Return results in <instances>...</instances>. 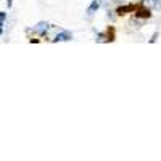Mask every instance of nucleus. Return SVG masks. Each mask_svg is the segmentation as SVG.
<instances>
[{
    "instance_id": "obj_1",
    "label": "nucleus",
    "mask_w": 161,
    "mask_h": 161,
    "mask_svg": "<svg viewBox=\"0 0 161 161\" xmlns=\"http://www.w3.org/2000/svg\"><path fill=\"white\" fill-rule=\"evenodd\" d=\"M73 39V34L69 31H61L57 34V37L53 39V42H68V40Z\"/></svg>"
},
{
    "instance_id": "obj_2",
    "label": "nucleus",
    "mask_w": 161,
    "mask_h": 161,
    "mask_svg": "<svg viewBox=\"0 0 161 161\" xmlns=\"http://www.w3.org/2000/svg\"><path fill=\"white\" fill-rule=\"evenodd\" d=\"M100 8V0H93V2H92V5L89 7V10H87V15L89 16H92L93 15V13H95L97 10Z\"/></svg>"
},
{
    "instance_id": "obj_3",
    "label": "nucleus",
    "mask_w": 161,
    "mask_h": 161,
    "mask_svg": "<svg viewBox=\"0 0 161 161\" xmlns=\"http://www.w3.org/2000/svg\"><path fill=\"white\" fill-rule=\"evenodd\" d=\"M47 29H48V24H47V23H39V24L36 26V31H37L40 36H45V34H47Z\"/></svg>"
},
{
    "instance_id": "obj_5",
    "label": "nucleus",
    "mask_w": 161,
    "mask_h": 161,
    "mask_svg": "<svg viewBox=\"0 0 161 161\" xmlns=\"http://www.w3.org/2000/svg\"><path fill=\"white\" fill-rule=\"evenodd\" d=\"M156 36H158V34H153V37H152V40H150V42H152V44H153V42H155V40H156Z\"/></svg>"
},
{
    "instance_id": "obj_4",
    "label": "nucleus",
    "mask_w": 161,
    "mask_h": 161,
    "mask_svg": "<svg viewBox=\"0 0 161 161\" xmlns=\"http://www.w3.org/2000/svg\"><path fill=\"white\" fill-rule=\"evenodd\" d=\"M5 16H7V15H5V13H3V11H0V19H2V21H3V19H5Z\"/></svg>"
}]
</instances>
